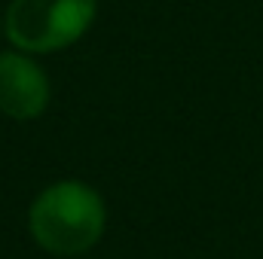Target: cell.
I'll return each instance as SVG.
<instances>
[{
  "label": "cell",
  "mask_w": 263,
  "mask_h": 259,
  "mask_svg": "<svg viewBox=\"0 0 263 259\" xmlns=\"http://www.w3.org/2000/svg\"><path fill=\"white\" fill-rule=\"evenodd\" d=\"M49 104L43 70L22 52H0V110L9 119H37Z\"/></svg>",
  "instance_id": "3"
},
{
  "label": "cell",
  "mask_w": 263,
  "mask_h": 259,
  "mask_svg": "<svg viewBox=\"0 0 263 259\" xmlns=\"http://www.w3.org/2000/svg\"><path fill=\"white\" fill-rule=\"evenodd\" d=\"M28 226L46 253L80 256L92 250L104 232V201L92 186L65 180L34 198Z\"/></svg>",
  "instance_id": "1"
},
{
  "label": "cell",
  "mask_w": 263,
  "mask_h": 259,
  "mask_svg": "<svg viewBox=\"0 0 263 259\" xmlns=\"http://www.w3.org/2000/svg\"><path fill=\"white\" fill-rule=\"evenodd\" d=\"M95 18V0H12L6 37L25 52H55L77 43Z\"/></svg>",
  "instance_id": "2"
}]
</instances>
